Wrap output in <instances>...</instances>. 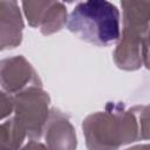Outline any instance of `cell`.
<instances>
[{
	"instance_id": "obj_15",
	"label": "cell",
	"mask_w": 150,
	"mask_h": 150,
	"mask_svg": "<svg viewBox=\"0 0 150 150\" xmlns=\"http://www.w3.org/2000/svg\"><path fill=\"white\" fill-rule=\"evenodd\" d=\"M129 150H150V144H138L129 148Z\"/></svg>"
},
{
	"instance_id": "obj_7",
	"label": "cell",
	"mask_w": 150,
	"mask_h": 150,
	"mask_svg": "<svg viewBox=\"0 0 150 150\" xmlns=\"http://www.w3.org/2000/svg\"><path fill=\"white\" fill-rule=\"evenodd\" d=\"M0 49H12L22 41L23 20L15 1H0Z\"/></svg>"
},
{
	"instance_id": "obj_11",
	"label": "cell",
	"mask_w": 150,
	"mask_h": 150,
	"mask_svg": "<svg viewBox=\"0 0 150 150\" xmlns=\"http://www.w3.org/2000/svg\"><path fill=\"white\" fill-rule=\"evenodd\" d=\"M138 124H139V139H150V104L135 107Z\"/></svg>"
},
{
	"instance_id": "obj_6",
	"label": "cell",
	"mask_w": 150,
	"mask_h": 150,
	"mask_svg": "<svg viewBox=\"0 0 150 150\" xmlns=\"http://www.w3.org/2000/svg\"><path fill=\"white\" fill-rule=\"evenodd\" d=\"M45 139L49 150H76V132L68 115L52 108L45 127Z\"/></svg>"
},
{
	"instance_id": "obj_5",
	"label": "cell",
	"mask_w": 150,
	"mask_h": 150,
	"mask_svg": "<svg viewBox=\"0 0 150 150\" xmlns=\"http://www.w3.org/2000/svg\"><path fill=\"white\" fill-rule=\"evenodd\" d=\"M0 69L2 91L9 95H15L29 87H42L38 73L22 55L1 60Z\"/></svg>"
},
{
	"instance_id": "obj_3",
	"label": "cell",
	"mask_w": 150,
	"mask_h": 150,
	"mask_svg": "<svg viewBox=\"0 0 150 150\" xmlns=\"http://www.w3.org/2000/svg\"><path fill=\"white\" fill-rule=\"evenodd\" d=\"M123 29L114 52L120 69L132 71L143 64L142 46L150 28V1H122Z\"/></svg>"
},
{
	"instance_id": "obj_8",
	"label": "cell",
	"mask_w": 150,
	"mask_h": 150,
	"mask_svg": "<svg viewBox=\"0 0 150 150\" xmlns=\"http://www.w3.org/2000/svg\"><path fill=\"white\" fill-rule=\"evenodd\" d=\"M67 22L68 13L66 6L60 1H49L39 28L43 35H50L61 30Z\"/></svg>"
},
{
	"instance_id": "obj_16",
	"label": "cell",
	"mask_w": 150,
	"mask_h": 150,
	"mask_svg": "<svg viewBox=\"0 0 150 150\" xmlns=\"http://www.w3.org/2000/svg\"><path fill=\"white\" fill-rule=\"evenodd\" d=\"M125 150H129V149H125Z\"/></svg>"
},
{
	"instance_id": "obj_4",
	"label": "cell",
	"mask_w": 150,
	"mask_h": 150,
	"mask_svg": "<svg viewBox=\"0 0 150 150\" xmlns=\"http://www.w3.org/2000/svg\"><path fill=\"white\" fill-rule=\"evenodd\" d=\"M14 117L32 139H39L49 118V95L42 87H29L13 95Z\"/></svg>"
},
{
	"instance_id": "obj_9",
	"label": "cell",
	"mask_w": 150,
	"mask_h": 150,
	"mask_svg": "<svg viewBox=\"0 0 150 150\" xmlns=\"http://www.w3.org/2000/svg\"><path fill=\"white\" fill-rule=\"evenodd\" d=\"M27 136L26 130L13 116L0 128V150H19Z\"/></svg>"
},
{
	"instance_id": "obj_12",
	"label": "cell",
	"mask_w": 150,
	"mask_h": 150,
	"mask_svg": "<svg viewBox=\"0 0 150 150\" xmlns=\"http://www.w3.org/2000/svg\"><path fill=\"white\" fill-rule=\"evenodd\" d=\"M0 103H1V118L7 117L12 112H14V101L13 95H9L5 91L0 94Z\"/></svg>"
},
{
	"instance_id": "obj_14",
	"label": "cell",
	"mask_w": 150,
	"mask_h": 150,
	"mask_svg": "<svg viewBox=\"0 0 150 150\" xmlns=\"http://www.w3.org/2000/svg\"><path fill=\"white\" fill-rule=\"evenodd\" d=\"M21 150H49V148H48L47 145H45V144L38 142V141L32 139V141H29Z\"/></svg>"
},
{
	"instance_id": "obj_10",
	"label": "cell",
	"mask_w": 150,
	"mask_h": 150,
	"mask_svg": "<svg viewBox=\"0 0 150 150\" xmlns=\"http://www.w3.org/2000/svg\"><path fill=\"white\" fill-rule=\"evenodd\" d=\"M49 1H23L22 7L25 15L28 20L29 26L32 27H40V22L42 15L48 6Z\"/></svg>"
},
{
	"instance_id": "obj_1",
	"label": "cell",
	"mask_w": 150,
	"mask_h": 150,
	"mask_svg": "<svg viewBox=\"0 0 150 150\" xmlns=\"http://www.w3.org/2000/svg\"><path fill=\"white\" fill-rule=\"evenodd\" d=\"M82 130L88 150H118L139 139L136 109L121 102H108L103 111L88 115Z\"/></svg>"
},
{
	"instance_id": "obj_2",
	"label": "cell",
	"mask_w": 150,
	"mask_h": 150,
	"mask_svg": "<svg viewBox=\"0 0 150 150\" xmlns=\"http://www.w3.org/2000/svg\"><path fill=\"white\" fill-rule=\"evenodd\" d=\"M67 28L88 43L108 46L120 40V11L105 0L79 2L68 18Z\"/></svg>"
},
{
	"instance_id": "obj_13",
	"label": "cell",
	"mask_w": 150,
	"mask_h": 150,
	"mask_svg": "<svg viewBox=\"0 0 150 150\" xmlns=\"http://www.w3.org/2000/svg\"><path fill=\"white\" fill-rule=\"evenodd\" d=\"M142 57H143V64L146 69L150 70V28L144 38L143 46H142Z\"/></svg>"
}]
</instances>
